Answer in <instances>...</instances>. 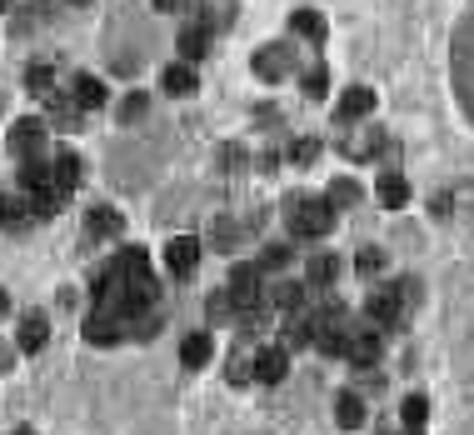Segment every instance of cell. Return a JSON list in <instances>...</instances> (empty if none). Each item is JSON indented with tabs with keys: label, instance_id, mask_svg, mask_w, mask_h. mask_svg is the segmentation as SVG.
<instances>
[{
	"label": "cell",
	"instance_id": "6da1fadb",
	"mask_svg": "<svg viewBox=\"0 0 474 435\" xmlns=\"http://www.w3.org/2000/svg\"><path fill=\"white\" fill-rule=\"evenodd\" d=\"M415 295H420V285H415V281L379 285V291L365 301V316L375 320V330H395V326H405V320H410V310H415Z\"/></svg>",
	"mask_w": 474,
	"mask_h": 435
},
{
	"label": "cell",
	"instance_id": "7a4b0ae2",
	"mask_svg": "<svg viewBox=\"0 0 474 435\" xmlns=\"http://www.w3.org/2000/svg\"><path fill=\"white\" fill-rule=\"evenodd\" d=\"M285 220H290V236L320 240L334 230V206L330 196H290L285 200Z\"/></svg>",
	"mask_w": 474,
	"mask_h": 435
},
{
	"label": "cell",
	"instance_id": "3957f363",
	"mask_svg": "<svg viewBox=\"0 0 474 435\" xmlns=\"http://www.w3.org/2000/svg\"><path fill=\"white\" fill-rule=\"evenodd\" d=\"M230 295H235L240 316H245V310H260V305H265V275H260V265H235V271H230Z\"/></svg>",
	"mask_w": 474,
	"mask_h": 435
},
{
	"label": "cell",
	"instance_id": "277c9868",
	"mask_svg": "<svg viewBox=\"0 0 474 435\" xmlns=\"http://www.w3.org/2000/svg\"><path fill=\"white\" fill-rule=\"evenodd\" d=\"M5 145H11L21 161H41V155H45V120L21 116V120L11 125V135H5Z\"/></svg>",
	"mask_w": 474,
	"mask_h": 435
},
{
	"label": "cell",
	"instance_id": "5b68a950",
	"mask_svg": "<svg viewBox=\"0 0 474 435\" xmlns=\"http://www.w3.org/2000/svg\"><path fill=\"white\" fill-rule=\"evenodd\" d=\"M295 70V45H260L255 51V76L260 80H285Z\"/></svg>",
	"mask_w": 474,
	"mask_h": 435
},
{
	"label": "cell",
	"instance_id": "8992f818",
	"mask_svg": "<svg viewBox=\"0 0 474 435\" xmlns=\"http://www.w3.org/2000/svg\"><path fill=\"white\" fill-rule=\"evenodd\" d=\"M195 265H200V240L195 236H175L170 245H165V271H170L175 281H190Z\"/></svg>",
	"mask_w": 474,
	"mask_h": 435
},
{
	"label": "cell",
	"instance_id": "52a82bcc",
	"mask_svg": "<svg viewBox=\"0 0 474 435\" xmlns=\"http://www.w3.org/2000/svg\"><path fill=\"white\" fill-rule=\"evenodd\" d=\"M80 330H86L90 346H115V340H125V320H120L115 310H100V305L86 316V326Z\"/></svg>",
	"mask_w": 474,
	"mask_h": 435
},
{
	"label": "cell",
	"instance_id": "ba28073f",
	"mask_svg": "<svg viewBox=\"0 0 474 435\" xmlns=\"http://www.w3.org/2000/svg\"><path fill=\"white\" fill-rule=\"evenodd\" d=\"M290 375V350L285 346H260L255 350V381L260 385H280Z\"/></svg>",
	"mask_w": 474,
	"mask_h": 435
},
{
	"label": "cell",
	"instance_id": "9c48e42d",
	"mask_svg": "<svg viewBox=\"0 0 474 435\" xmlns=\"http://www.w3.org/2000/svg\"><path fill=\"white\" fill-rule=\"evenodd\" d=\"M385 356V340H379V330L369 326V330H350V350H345V360L350 366H360V370H375V360Z\"/></svg>",
	"mask_w": 474,
	"mask_h": 435
},
{
	"label": "cell",
	"instance_id": "30bf717a",
	"mask_svg": "<svg viewBox=\"0 0 474 435\" xmlns=\"http://www.w3.org/2000/svg\"><path fill=\"white\" fill-rule=\"evenodd\" d=\"M265 305L269 310H280V316H305V285H295V281L265 285Z\"/></svg>",
	"mask_w": 474,
	"mask_h": 435
},
{
	"label": "cell",
	"instance_id": "8fae6325",
	"mask_svg": "<svg viewBox=\"0 0 474 435\" xmlns=\"http://www.w3.org/2000/svg\"><path fill=\"white\" fill-rule=\"evenodd\" d=\"M369 110H375V90H369V86H350L345 100L334 106V120H340V125H350V120H365Z\"/></svg>",
	"mask_w": 474,
	"mask_h": 435
},
{
	"label": "cell",
	"instance_id": "7c38bea8",
	"mask_svg": "<svg viewBox=\"0 0 474 435\" xmlns=\"http://www.w3.org/2000/svg\"><path fill=\"white\" fill-rule=\"evenodd\" d=\"M45 340H50V320H45L41 310L21 316V336H15V346H21L25 356H35V350H45Z\"/></svg>",
	"mask_w": 474,
	"mask_h": 435
},
{
	"label": "cell",
	"instance_id": "4fadbf2b",
	"mask_svg": "<svg viewBox=\"0 0 474 435\" xmlns=\"http://www.w3.org/2000/svg\"><path fill=\"white\" fill-rule=\"evenodd\" d=\"M334 275H340V261H334L330 251H320V255H310V261H305V281H310V291H330Z\"/></svg>",
	"mask_w": 474,
	"mask_h": 435
},
{
	"label": "cell",
	"instance_id": "5bb4252c",
	"mask_svg": "<svg viewBox=\"0 0 474 435\" xmlns=\"http://www.w3.org/2000/svg\"><path fill=\"white\" fill-rule=\"evenodd\" d=\"M70 100H76L80 110H100L110 96H105V86H100L96 76H76V80H70Z\"/></svg>",
	"mask_w": 474,
	"mask_h": 435
},
{
	"label": "cell",
	"instance_id": "9a60e30c",
	"mask_svg": "<svg viewBox=\"0 0 474 435\" xmlns=\"http://www.w3.org/2000/svg\"><path fill=\"white\" fill-rule=\"evenodd\" d=\"M334 425H345V430L365 425V401H360L355 391H340V395H334Z\"/></svg>",
	"mask_w": 474,
	"mask_h": 435
},
{
	"label": "cell",
	"instance_id": "2e32d148",
	"mask_svg": "<svg viewBox=\"0 0 474 435\" xmlns=\"http://www.w3.org/2000/svg\"><path fill=\"white\" fill-rule=\"evenodd\" d=\"M120 226H125V220H120V210H110V206H100V210H90V216H86V236L90 240L120 236Z\"/></svg>",
	"mask_w": 474,
	"mask_h": 435
},
{
	"label": "cell",
	"instance_id": "e0dca14e",
	"mask_svg": "<svg viewBox=\"0 0 474 435\" xmlns=\"http://www.w3.org/2000/svg\"><path fill=\"white\" fill-rule=\"evenodd\" d=\"M210 356H215V346H210L205 330H200V336H185V346H180V366H185V370L210 366Z\"/></svg>",
	"mask_w": 474,
	"mask_h": 435
},
{
	"label": "cell",
	"instance_id": "ac0fdd59",
	"mask_svg": "<svg viewBox=\"0 0 474 435\" xmlns=\"http://www.w3.org/2000/svg\"><path fill=\"white\" fill-rule=\"evenodd\" d=\"M460 90H464V106L474 116V31L460 41Z\"/></svg>",
	"mask_w": 474,
	"mask_h": 435
},
{
	"label": "cell",
	"instance_id": "d6986e66",
	"mask_svg": "<svg viewBox=\"0 0 474 435\" xmlns=\"http://www.w3.org/2000/svg\"><path fill=\"white\" fill-rule=\"evenodd\" d=\"M31 206H25L21 196H0V230H25L31 226Z\"/></svg>",
	"mask_w": 474,
	"mask_h": 435
},
{
	"label": "cell",
	"instance_id": "ffe728a7",
	"mask_svg": "<svg viewBox=\"0 0 474 435\" xmlns=\"http://www.w3.org/2000/svg\"><path fill=\"white\" fill-rule=\"evenodd\" d=\"M205 51H210V21L205 25H185V31H180V55L195 66Z\"/></svg>",
	"mask_w": 474,
	"mask_h": 435
},
{
	"label": "cell",
	"instance_id": "44dd1931",
	"mask_svg": "<svg viewBox=\"0 0 474 435\" xmlns=\"http://www.w3.org/2000/svg\"><path fill=\"white\" fill-rule=\"evenodd\" d=\"M50 165H55V185H60L65 196H70V190L80 185V171H86V165H80V155H76V151H65V155H55Z\"/></svg>",
	"mask_w": 474,
	"mask_h": 435
},
{
	"label": "cell",
	"instance_id": "7402d4cb",
	"mask_svg": "<svg viewBox=\"0 0 474 435\" xmlns=\"http://www.w3.org/2000/svg\"><path fill=\"white\" fill-rule=\"evenodd\" d=\"M405 200H410V185H405V175H395V171L379 175V206H385V210H399Z\"/></svg>",
	"mask_w": 474,
	"mask_h": 435
},
{
	"label": "cell",
	"instance_id": "603a6c76",
	"mask_svg": "<svg viewBox=\"0 0 474 435\" xmlns=\"http://www.w3.org/2000/svg\"><path fill=\"white\" fill-rule=\"evenodd\" d=\"M45 106H50V120H55V125H65V131H76L80 116H86L80 106H70V96H55V90L45 96Z\"/></svg>",
	"mask_w": 474,
	"mask_h": 435
},
{
	"label": "cell",
	"instance_id": "cb8c5ba5",
	"mask_svg": "<svg viewBox=\"0 0 474 435\" xmlns=\"http://www.w3.org/2000/svg\"><path fill=\"white\" fill-rule=\"evenodd\" d=\"M399 421H405V430H424V421H430V401H424V395H405Z\"/></svg>",
	"mask_w": 474,
	"mask_h": 435
},
{
	"label": "cell",
	"instance_id": "d4e9b609",
	"mask_svg": "<svg viewBox=\"0 0 474 435\" xmlns=\"http://www.w3.org/2000/svg\"><path fill=\"white\" fill-rule=\"evenodd\" d=\"M290 25H295V35H305V41H324V15L320 11H295Z\"/></svg>",
	"mask_w": 474,
	"mask_h": 435
},
{
	"label": "cell",
	"instance_id": "484cf974",
	"mask_svg": "<svg viewBox=\"0 0 474 435\" xmlns=\"http://www.w3.org/2000/svg\"><path fill=\"white\" fill-rule=\"evenodd\" d=\"M165 90H170V96H190V90H195V66H190V60L165 70Z\"/></svg>",
	"mask_w": 474,
	"mask_h": 435
},
{
	"label": "cell",
	"instance_id": "4316f807",
	"mask_svg": "<svg viewBox=\"0 0 474 435\" xmlns=\"http://www.w3.org/2000/svg\"><path fill=\"white\" fill-rule=\"evenodd\" d=\"M255 265H260V275H280L285 265H290V245H265Z\"/></svg>",
	"mask_w": 474,
	"mask_h": 435
},
{
	"label": "cell",
	"instance_id": "83f0119b",
	"mask_svg": "<svg viewBox=\"0 0 474 435\" xmlns=\"http://www.w3.org/2000/svg\"><path fill=\"white\" fill-rule=\"evenodd\" d=\"M300 86H305V96H310V100H320L324 90H330V70H324V66H305Z\"/></svg>",
	"mask_w": 474,
	"mask_h": 435
},
{
	"label": "cell",
	"instance_id": "f1b7e54d",
	"mask_svg": "<svg viewBox=\"0 0 474 435\" xmlns=\"http://www.w3.org/2000/svg\"><path fill=\"white\" fill-rule=\"evenodd\" d=\"M240 310H235V295L230 291H220V295H210V320H215V326H225V320H235Z\"/></svg>",
	"mask_w": 474,
	"mask_h": 435
},
{
	"label": "cell",
	"instance_id": "f546056e",
	"mask_svg": "<svg viewBox=\"0 0 474 435\" xmlns=\"http://www.w3.org/2000/svg\"><path fill=\"white\" fill-rule=\"evenodd\" d=\"M355 200H360V185H355V180H334V185H330V206H334V210H350Z\"/></svg>",
	"mask_w": 474,
	"mask_h": 435
},
{
	"label": "cell",
	"instance_id": "4dcf8cb0",
	"mask_svg": "<svg viewBox=\"0 0 474 435\" xmlns=\"http://www.w3.org/2000/svg\"><path fill=\"white\" fill-rule=\"evenodd\" d=\"M255 381V356H235L230 360V385H250Z\"/></svg>",
	"mask_w": 474,
	"mask_h": 435
},
{
	"label": "cell",
	"instance_id": "1f68e13d",
	"mask_svg": "<svg viewBox=\"0 0 474 435\" xmlns=\"http://www.w3.org/2000/svg\"><path fill=\"white\" fill-rule=\"evenodd\" d=\"M355 271H360V275H379V271H385V255H379L375 245H369V251H360V255H355Z\"/></svg>",
	"mask_w": 474,
	"mask_h": 435
},
{
	"label": "cell",
	"instance_id": "d6a6232c",
	"mask_svg": "<svg viewBox=\"0 0 474 435\" xmlns=\"http://www.w3.org/2000/svg\"><path fill=\"white\" fill-rule=\"evenodd\" d=\"M314 155H320V141H310V135H300V141L290 145V161H295V165H310Z\"/></svg>",
	"mask_w": 474,
	"mask_h": 435
},
{
	"label": "cell",
	"instance_id": "836d02e7",
	"mask_svg": "<svg viewBox=\"0 0 474 435\" xmlns=\"http://www.w3.org/2000/svg\"><path fill=\"white\" fill-rule=\"evenodd\" d=\"M50 66H31V70H25V86H31V90H41V96H50Z\"/></svg>",
	"mask_w": 474,
	"mask_h": 435
},
{
	"label": "cell",
	"instance_id": "e575fe53",
	"mask_svg": "<svg viewBox=\"0 0 474 435\" xmlns=\"http://www.w3.org/2000/svg\"><path fill=\"white\" fill-rule=\"evenodd\" d=\"M240 236H245V230L230 226V220H220V226H215V245H220V251H230V245H235Z\"/></svg>",
	"mask_w": 474,
	"mask_h": 435
},
{
	"label": "cell",
	"instance_id": "d590c367",
	"mask_svg": "<svg viewBox=\"0 0 474 435\" xmlns=\"http://www.w3.org/2000/svg\"><path fill=\"white\" fill-rule=\"evenodd\" d=\"M145 116V96H125V120Z\"/></svg>",
	"mask_w": 474,
	"mask_h": 435
},
{
	"label": "cell",
	"instance_id": "8d00e7d4",
	"mask_svg": "<svg viewBox=\"0 0 474 435\" xmlns=\"http://www.w3.org/2000/svg\"><path fill=\"white\" fill-rule=\"evenodd\" d=\"M15 366V350L11 346H0V370H11Z\"/></svg>",
	"mask_w": 474,
	"mask_h": 435
},
{
	"label": "cell",
	"instance_id": "74e56055",
	"mask_svg": "<svg viewBox=\"0 0 474 435\" xmlns=\"http://www.w3.org/2000/svg\"><path fill=\"white\" fill-rule=\"evenodd\" d=\"M185 0H155V11H180Z\"/></svg>",
	"mask_w": 474,
	"mask_h": 435
},
{
	"label": "cell",
	"instance_id": "f35d334b",
	"mask_svg": "<svg viewBox=\"0 0 474 435\" xmlns=\"http://www.w3.org/2000/svg\"><path fill=\"white\" fill-rule=\"evenodd\" d=\"M5 310H11V295H5V291H0V316H5Z\"/></svg>",
	"mask_w": 474,
	"mask_h": 435
},
{
	"label": "cell",
	"instance_id": "ab89813d",
	"mask_svg": "<svg viewBox=\"0 0 474 435\" xmlns=\"http://www.w3.org/2000/svg\"><path fill=\"white\" fill-rule=\"evenodd\" d=\"M70 5H90V0H70Z\"/></svg>",
	"mask_w": 474,
	"mask_h": 435
},
{
	"label": "cell",
	"instance_id": "60d3db41",
	"mask_svg": "<svg viewBox=\"0 0 474 435\" xmlns=\"http://www.w3.org/2000/svg\"><path fill=\"white\" fill-rule=\"evenodd\" d=\"M0 11H5V0H0Z\"/></svg>",
	"mask_w": 474,
	"mask_h": 435
}]
</instances>
